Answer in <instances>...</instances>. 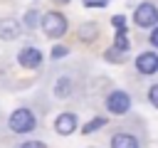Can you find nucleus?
Segmentation results:
<instances>
[{
    "label": "nucleus",
    "mask_w": 158,
    "mask_h": 148,
    "mask_svg": "<svg viewBox=\"0 0 158 148\" xmlns=\"http://www.w3.org/2000/svg\"><path fill=\"white\" fill-rule=\"evenodd\" d=\"M42 30H44L49 37H62V35L67 32V20H64V15H59V12H47L44 20H42Z\"/></svg>",
    "instance_id": "1"
},
{
    "label": "nucleus",
    "mask_w": 158,
    "mask_h": 148,
    "mask_svg": "<svg viewBox=\"0 0 158 148\" xmlns=\"http://www.w3.org/2000/svg\"><path fill=\"white\" fill-rule=\"evenodd\" d=\"M10 128L17 131V133L32 131V128H35V116H32V111H27V109L12 111V116H10Z\"/></svg>",
    "instance_id": "2"
},
{
    "label": "nucleus",
    "mask_w": 158,
    "mask_h": 148,
    "mask_svg": "<svg viewBox=\"0 0 158 148\" xmlns=\"http://www.w3.org/2000/svg\"><path fill=\"white\" fill-rule=\"evenodd\" d=\"M133 20H136L138 27H153V25L158 22V10H156V5H151V2L138 5L136 12H133Z\"/></svg>",
    "instance_id": "3"
},
{
    "label": "nucleus",
    "mask_w": 158,
    "mask_h": 148,
    "mask_svg": "<svg viewBox=\"0 0 158 148\" xmlns=\"http://www.w3.org/2000/svg\"><path fill=\"white\" fill-rule=\"evenodd\" d=\"M106 109H109L111 113H116V116L126 113V111L131 109V99H128V94H126V91H111L109 99H106Z\"/></svg>",
    "instance_id": "4"
},
{
    "label": "nucleus",
    "mask_w": 158,
    "mask_h": 148,
    "mask_svg": "<svg viewBox=\"0 0 158 148\" xmlns=\"http://www.w3.org/2000/svg\"><path fill=\"white\" fill-rule=\"evenodd\" d=\"M54 131L59 136H69L77 131V116L74 113H59L57 121H54Z\"/></svg>",
    "instance_id": "5"
},
{
    "label": "nucleus",
    "mask_w": 158,
    "mask_h": 148,
    "mask_svg": "<svg viewBox=\"0 0 158 148\" xmlns=\"http://www.w3.org/2000/svg\"><path fill=\"white\" fill-rule=\"evenodd\" d=\"M136 67H138V72H141V74H153V72H158V54H153V52L138 54Z\"/></svg>",
    "instance_id": "6"
},
{
    "label": "nucleus",
    "mask_w": 158,
    "mask_h": 148,
    "mask_svg": "<svg viewBox=\"0 0 158 148\" xmlns=\"http://www.w3.org/2000/svg\"><path fill=\"white\" fill-rule=\"evenodd\" d=\"M20 64H25V67H37V64H42V52L40 49H35V47H25L22 52H20Z\"/></svg>",
    "instance_id": "7"
},
{
    "label": "nucleus",
    "mask_w": 158,
    "mask_h": 148,
    "mask_svg": "<svg viewBox=\"0 0 158 148\" xmlns=\"http://www.w3.org/2000/svg\"><path fill=\"white\" fill-rule=\"evenodd\" d=\"M17 35H20V22H17V20L7 17V20L0 22V37H2V39H15Z\"/></svg>",
    "instance_id": "8"
},
{
    "label": "nucleus",
    "mask_w": 158,
    "mask_h": 148,
    "mask_svg": "<svg viewBox=\"0 0 158 148\" xmlns=\"http://www.w3.org/2000/svg\"><path fill=\"white\" fill-rule=\"evenodd\" d=\"M111 148H138V141L131 133H116L111 138Z\"/></svg>",
    "instance_id": "9"
},
{
    "label": "nucleus",
    "mask_w": 158,
    "mask_h": 148,
    "mask_svg": "<svg viewBox=\"0 0 158 148\" xmlns=\"http://www.w3.org/2000/svg\"><path fill=\"white\" fill-rule=\"evenodd\" d=\"M101 126H106V118H104V116H96V118H91V121L84 126V133H91V131H96V128H101Z\"/></svg>",
    "instance_id": "10"
},
{
    "label": "nucleus",
    "mask_w": 158,
    "mask_h": 148,
    "mask_svg": "<svg viewBox=\"0 0 158 148\" xmlns=\"http://www.w3.org/2000/svg\"><path fill=\"white\" fill-rule=\"evenodd\" d=\"M114 44H116V49L126 52V49H128V39H126V32H116V39H114Z\"/></svg>",
    "instance_id": "11"
},
{
    "label": "nucleus",
    "mask_w": 158,
    "mask_h": 148,
    "mask_svg": "<svg viewBox=\"0 0 158 148\" xmlns=\"http://www.w3.org/2000/svg\"><path fill=\"white\" fill-rule=\"evenodd\" d=\"M111 22H114L116 32H126V17H123V15H114V17H111Z\"/></svg>",
    "instance_id": "12"
},
{
    "label": "nucleus",
    "mask_w": 158,
    "mask_h": 148,
    "mask_svg": "<svg viewBox=\"0 0 158 148\" xmlns=\"http://www.w3.org/2000/svg\"><path fill=\"white\" fill-rule=\"evenodd\" d=\"M148 99H151V104L158 109V84H153V86H151V91H148Z\"/></svg>",
    "instance_id": "13"
},
{
    "label": "nucleus",
    "mask_w": 158,
    "mask_h": 148,
    "mask_svg": "<svg viewBox=\"0 0 158 148\" xmlns=\"http://www.w3.org/2000/svg\"><path fill=\"white\" fill-rule=\"evenodd\" d=\"M106 2H109V0H84L86 7H104Z\"/></svg>",
    "instance_id": "14"
},
{
    "label": "nucleus",
    "mask_w": 158,
    "mask_h": 148,
    "mask_svg": "<svg viewBox=\"0 0 158 148\" xmlns=\"http://www.w3.org/2000/svg\"><path fill=\"white\" fill-rule=\"evenodd\" d=\"M64 54H67V47H54V49H52V57H54V59H59V57H64Z\"/></svg>",
    "instance_id": "15"
},
{
    "label": "nucleus",
    "mask_w": 158,
    "mask_h": 148,
    "mask_svg": "<svg viewBox=\"0 0 158 148\" xmlns=\"http://www.w3.org/2000/svg\"><path fill=\"white\" fill-rule=\"evenodd\" d=\"M20 148H47L44 143H40V141H30V143H22Z\"/></svg>",
    "instance_id": "16"
},
{
    "label": "nucleus",
    "mask_w": 158,
    "mask_h": 148,
    "mask_svg": "<svg viewBox=\"0 0 158 148\" xmlns=\"http://www.w3.org/2000/svg\"><path fill=\"white\" fill-rule=\"evenodd\" d=\"M151 42H153V44H156V47H158V27H156V30H153V32H151Z\"/></svg>",
    "instance_id": "17"
},
{
    "label": "nucleus",
    "mask_w": 158,
    "mask_h": 148,
    "mask_svg": "<svg viewBox=\"0 0 158 148\" xmlns=\"http://www.w3.org/2000/svg\"><path fill=\"white\" fill-rule=\"evenodd\" d=\"M54 2H67V0H54Z\"/></svg>",
    "instance_id": "18"
}]
</instances>
